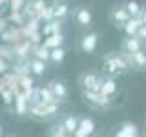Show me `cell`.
Instances as JSON below:
<instances>
[{
	"label": "cell",
	"instance_id": "ac0fdd59",
	"mask_svg": "<svg viewBox=\"0 0 146 137\" xmlns=\"http://www.w3.org/2000/svg\"><path fill=\"white\" fill-rule=\"evenodd\" d=\"M35 57L38 59V61H42V62H48L49 57H51V51H49L48 48H44V46H40V48H36Z\"/></svg>",
	"mask_w": 146,
	"mask_h": 137
},
{
	"label": "cell",
	"instance_id": "7c38bea8",
	"mask_svg": "<svg viewBox=\"0 0 146 137\" xmlns=\"http://www.w3.org/2000/svg\"><path fill=\"white\" fill-rule=\"evenodd\" d=\"M79 128H80V130H84L86 134L91 137V135H93V132H95V122H93V119L82 117L80 121H79Z\"/></svg>",
	"mask_w": 146,
	"mask_h": 137
},
{
	"label": "cell",
	"instance_id": "d6986e66",
	"mask_svg": "<svg viewBox=\"0 0 146 137\" xmlns=\"http://www.w3.org/2000/svg\"><path fill=\"white\" fill-rule=\"evenodd\" d=\"M66 13H68L66 2H60V4H55V6H53V15L57 17V18H64V17H66Z\"/></svg>",
	"mask_w": 146,
	"mask_h": 137
},
{
	"label": "cell",
	"instance_id": "3957f363",
	"mask_svg": "<svg viewBox=\"0 0 146 137\" xmlns=\"http://www.w3.org/2000/svg\"><path fill=\"white\" fill-rule=\"evenodd\" d=\"M82 97H84L86 104H90L95 110H106L111 104V99L102 95L100 91H82Z\"/></svg>",
	"mask_w": 146,
	"mask_h": 137
},
{
	"label": "cell",
	"instance_id": "83f0119b",
	"mask_svg": "<svg viewBox=\"0 0 146 137\" xmlns=\"http://www.w3.org/2000/svg\"><path fill=\"white\" fill-rule=\"evenodd\" d=\"M4 68H6V64H4V62H0V71H4Z\"/></svg>",
	"mask_w": 146,
	"mask_h": 137
},
{
	"label": "cell",
	"instance_id": "30bf717a",
	"mask_svg": "<svg viewBox=\"0 0 146 137\" xmlns=\"http://www.w3.org/2000/svg\"><path fill=\"white\" fill-rule=\"evenodd\" d=\"M141 26H143V20H141V18H130V20L124 24V31L130 37H135V33L139 31Z\"/></svg>",
	"mask_w": 146,
	"mask_h": 137
},
{
	"label": "cell",
	"instance_id": "7402d4cb",
	"mask_svg": "<svg viewBox=\"0 0 146 137\" xmlns=\"http://www.w3.org/2000/svg\"><path fill=\"white\" fill-rule=\"evenodd\" d=\"M113 18H115L117 22H121V24H126V22L130 20V15H128L126 9H117L115 15H113Z\"/></svg>",
	"mask_w": 146,
	"mask_h": 137
},
{
	"label": "cell",
	"instance_id": "4316f807",
	"mask_svg": "<svg viewBox=\"0 0 146 137\" xmlns=\"http://www.w3.org/2000/svg\"><path fill=\"white\" fill-rule=\"evenodd\" d=\"M141 20H143V26H146V9H144V13H143V18H141Z\"/></svg>",
	"mask_w": 146,
	"mask_h": 137
},
{
	"label": "cell",
	"instance_id": "44dd1931",
	"mask_svg": "<svg viewBox=\"0 0 146 137\" xmlns=\"http://www.w3.org/2000/svg\"><path fill=\"white\" fill-rule=\"evenodd\" d=\"M64 55H66V51H64L62 48H55V49H51V57H49V61H53V62H62V61H64Z\"/></svg>",
	"mask_w": 146,
	"mask_h": 137
},
{
	"label": "cell",
	"instance_id": "e0dca14e",
	"mask_svg": "<svg viewBox=\"0 0 146 137\" xmlns=\"http://www.w3.org/2000/svg\"><path fill=\"white\" fill-rule=\"evenodd\" d=\"M126 11H128V15L131 18H141V11H143V9L139 7L137 2H128L126 4Z\"/></svg>",
	"mask_w": 146,
	"mask_h": 137
},
{
	"label": "cell",
	"instance_id": "5b68a950",
	"mask_svg": "<svg viewBox=\"0 0 146 137\" xmlns=\"http://www.w3.org/2000/svg\"><path fill=\"white\" fill-rule=\"evenodd\" d=\"M49 90H51V93H53V97H55V100H66L68 99V88H66V84H64L62 80H51L49 82V86H48Z\"/></svg>",
	"mask_w": 146,
	"mask_h": 137
},
{
	"label": "cell",
	"instance_id": "8992f818",
	"mask_svg": "<svg viewBox=\"0 0 146 137\" xmlns=\"http://www.w3.org/2000/svg\"><path fill=\"white\" fill-rule=\"evenodd\" d=\"M128 62H130L131 68H137V70H141V68H146V53L143 49H139L137 53H128Z\"/></svg>",
	"mask_w": 146,
	"mask_h": 137
},
{
	"label": "cell",
	"instance_id": "277c9868",
	"mask_svg": "<svg viewBox=\"0 0 146 137\" xmlns=\"http://www.w3.org/2000/svg\"><path fill=\"white\" fill-rule=\"evenodd\" d=\"M102 80L100 75L97 73H82L80 75V88L82 91H100V86H102Z\"/></svg>",
	"mask_w": 146,
	"mask_h": 137
},
{
	"label": "cell",
	"instance_id": "6da1fadb",
	"mask_svg": "<svg viewBox=\"0 0 146 137\" xmlns=\"http://www.w3.org/2000/svg\"><path fill=\"white\" fill-rule=\"evenodd\" d=\"M57 112H58V102H38L29 106L27 115L35 121H49L57 115Z\"/></svg>",
	"mask_w": 146,
	"mask_h": 137
},
{
	"label": "cell",
	"instance_id": "603a6c76",
	"mask_svg": "<svg viewBox=\"0 0 146 137\" xmlns=\"http://www.w3.org/2000/svg\"><path fill=\"white\" fill-rule=\"evenodd\" d=\"M2 97H4V99H2L4 102H6V104H9V102H11V100H13V99H11V90H4Z\"/></svg>",
	"mask_w": 146,
	"mask_h": 137
},
{
	"label": "cell",
	"instance_id": "7a4b0ae2",
	"mask_svg": "<svg viewBox=\"0 0 146 137\" xmlns=\"http://www.w3.org/2000/svg\"><path fill=\"white\" fill-rule=\"evenodd\" d=\"M130 68V62H128V53H122L119 57H106L104 61V70H106L110 75H117V73H122Z\"/></svg>",
	"mask_w": 146,
	"mask_h": 137
},
{
	"label": "cell",
	"instance_id": "8fae6325",
	"mask_svg": "<svg viewBox=\"0 0 146 137\" xmlns=\"http://www.w3.org/2000/svg\"><path fill=\"white\" fill-rule=\"evenodd\" d=\"M79 121H80V119H77L75 115H68V117L62 121L64 128L68 130V134H70V135H73V134H75V130L79 128Z\"/></svg>",
	"mask_w": 146,
	"mask_h": 137
},
{
	"label": "cell",
	"instance_id": "4fadbf2b",
	"mask_svg": "<svg viewBox=\"0 0 146 137\" xmlns=\"http://www.w3.org/2000/svg\"><path fill=\"white\" fill-rule=\"evenodd\" d=\"M60 44H62V35H58V33L48 37V39L44 40V48H48V49H49V48H51V49L60 48Z\"/></svg>",
	"mask_w": 146,
	"mask_h": 137
},
{
	"label": "cell",
	"instance_id": "5bb4252c",
	"mask_svg": "<svg viewBox=\"0 0 146 137\" xmlns=\"http://www.w3.org/2000/svg\"><path fill=\"white\" fill-rule=\"evenodd\" d=\"M77 20H79V24L82 26H90V22H91V13L88 11V9H79L77 11Z\"/></svg>",
	"mask_w": 146,
	"mask_h": 137
},
{
	"label": "cell",
	"instance_id": "484cf974",
	"mask_svg": "<svg viewBox=\"0 0 146 137\" xmlns=\"http://www.w3.org/2000/svg\"><path fill=\"white\" fill-rule=\"evenodd\" d=\"M137 35H139L141 39H146V26H141L139 31H137Z\"/></svg>",
	"mask_w": 146,
	"mask_h": 137
},
{
	"label": "cell",
	"instance_id": "9a60e30c",
	"mask_svg": "<svg viewBox=\"0 0 146 137\" xmlns=\"http://www.w3.org/2000/svg\"><path fill=\"white\" fill-rule=\"evenodd\" d=\"M29 68L33 70V73H35V75H44V73H46V62L38 61V59L31 61V62H29Z\"/></svg>",
	"mask_w": 146,
	"mask_h": 137
},
{
	"label": "cell",
	"instance_id": "d4e9b609",
	"mask_svg": "<svg viewBox=\"0 0 146 137\" xmlns=\"http://www.w3.org/2000/svg\"><path fill=\"white\" fill-rule=\"evenodd\" d=\"M44 18H48V20H49V18H53L55 15H53V7H48V9H44Z\"/></svg>",
	"mask_w": 146,
	"mask_h": 137
},
{
	"label": "cell",
	"instance_id": "cb8c5ba5",
	"mask_svg": "<svg viewBox=\"0 0 146 137\" xmlns=\"http://www.w3.org/2000/svg\"><path fill=\"white\" fill-rule=\"evenodd\" d=\"M73 137H90V135L86 134L84 130H80V128H77V130H75V134H73Z\"/></svg>",
	"mask_w": 146,
	"mask_h": 137
},
{
	"label": "cell",
	"instance_id": "9c48e42d",
	"mask_svg": "<svg viewBox=\"0 0 146 137\" xmlns=\"http://www.w3.org/2000/svg\"><path fill=\"white\" fill-rule=\"evenodd\" d=\"M117 91V82L113 79H104L102 80V86H100V93L106 95V97L111 99V95Z\"/></svg>",
	"mask_w": 146,
	"mask_h": 137
},
{
	"label": "cell",
	"instance_id": "ba28073f",
	"mask_svg": "<svg viewBox=\"0 0 146 137\" xmlns=\"http://www.w3.org/2000/svg\"><path fill=\"white\" fill-rule=\"evenodd\" d=\"M141 49V39L139 37H128L124 40V53H137Z\"/></svg>",
	"mask_w": 146,
	"mask_h": 137
},
{
	"label": "cell",
	"instance_id": "ffe728a7",
	"mask_svg": "<svg viewBox=\"0 0 146 137\" xmlns=\"http://www.w3.org/2000/svg\"><path fill=\"white\" fill-rule=\"evenodd\" d=\"M40 102H57L49 88H40Z\"/></svg>",
	"mask_w": 146,
	"mask_h": 137
},
{
	"label": "cell",
	"instance_id": "52a82bcc",
	"mask_svg": "<svg viewBox=\"0 0 146 137\" xmlns=\"http://www.w3.org/2000/svg\"><path fill=\"white\" fill-rule=\"evenodd\" d=\"M80 48H82V51H84V53H91V51H95V48H97V35H95V33H90V35L82 37V40H80Z\"/></svg>",
	"mask_w": 146,
	"mask_h": 137
},
{
	"label": "cell",
	"instance_id": "f1b7e54d",
	"mask_svg": "<svg viewBox=\"0 0 146 137\" xmlns=\"http://www.w3.org/2000/svg\"><path fill=\"white\" fill-rule=\"evenodd\" d=\"M0 137H2V126H0Z\"/></svg>",
	"mask_w": 146,
	"mask_h": 137
},
{
	"label": "cell",
	"instance_id": "2e32d148",
	"mask_svg": "<svg viewBox=\"0 0 146 137\" xmlns=\"http://www.w3.org/2000/svg\"><path fill=\"white\" fill-rule=\"evenodd\" d=\"M49 137H70V134H68V130L64 128L62 122H58V124H55L51 128V132H49Z\"/></svg>",
	"mask_w": 146,
	"mask_h": 137
}]
</instances>
